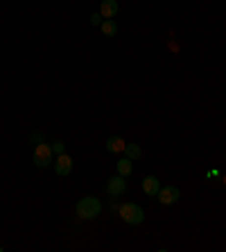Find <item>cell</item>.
Wrapping results in <instances>:
<instances>
[{"label":"cell","instance_id":"obj_9","mask_svg":"<svg viewBox=\"0 0 226 252\" xmlns=\"http://www.w3.org/2000/svg\"><path fill=\"white\" fill-rule=\"evenodd\" d=\"M100 14L104 18H113L118 14V2L116 0H102L100 2Z\"/></svg>","mask_w":226,"mask_h":252},{"label":"cell","instance_id":"obj_10","mask_svg":"<svg viewBox=\"0 0 226 252\" xmlns=\"http://www.w3.org/2000/svg\"><path fill=\"white\" fill-rule=\"evenodd\" d=\"M100 28H102V34L104 36H116L118 34V25H116L113 18H104V23L100 25Z\"/></svg>","mask_w":226,"mask_h":252},{"label":"cell","instance_id":"obj_13","mask_svg":"<svg viewBox=\"0 0 226 252\" xmlns=\"http://www.w3.org/2000/svg\"><path fill=\"white\" fill-rule=\"evenodd\" d=\"M64 150H66V146L61 143V141H54L52 143V153L54 155H64Z\"/></svg>","mask_w":226,"mask_h":252},{"label":"cell","instance_id":"obj_1","mask_svg":"<svg viewBox=\"0 0 226 252\" xmlns=\"http://www.w3.org/2000/svg\"><path fill=\"white\" fill-rule=\"evenodd\" d=\"M100 211H102V205H100V200L93 198V195H86V198H81L79 202H77V216L84 218V220L98 218Z\"/></svg>","mask_w":226,"mask_h":252},{"label":"cell","instance_id":"obj_12","mask_svg":"<svg viewBox=\"0 0 226 252\" xmlns=\"http://www.w3.org/2000/svg\"><path fill=\"white\" fill-rule=\"evenodd\" d=\"M125 155H127L129 159H140L143 157V150H140V146L138 143H127V146H125Z\"/></svg>","mask_w":226,"mask_h":252},{"label":"cell","instance_id":"obj_7","mask_svg":"<svg viewBox=\"0 0 226 252\" xmlns=\"http://www.w3.org/2000/svg\"><path fill=\"white\" fill-rule=\"evenodd\" d=\"M125 139L122 136H118V134H113V136H109L106 139V150H109L111 155H120V153H125Z\"/></svg>","mask_w":226,"mask_h":252},{"label":"cell","instance_id":"obj_6","mask_svg":"<svg viewBox=\"0 0 226 252\" xmlns=\"http://www.w3.org/2000/svg\"><path fill=\"white\" fill-rule=\"evenodd\" d=\"M179 189L176 187H161L158 191V200H161V205H174L176 200H179Z\"/></svg>","mask_w":226,"mask_h":252},{"label":"cell","instance_id":"obj_2","mask_svg":"<svg viewBox=\"0 0 226 252\" xmlns=\"http://www.w3.org/2000/svg\"><path fill=\"white\" fill-rule=\"evenodd\" d=\"M120 218L129 225H140L145 220V211L140 205H133V202H127V205H120Z\"/></svg>","mask_w":226,"mask_h":252},{"label":"cell","instance_id":"obj_8","mask_svg":"<svg viewBox=\"0 0 226 252\" xmlns=\"http://www.w3.org/2000/svg\"><path fill=\"white\" fill-rule=\"evenodd\" d=\"M143 191H145L147 195H158V191H161V182H158V177L147 175L145 180H143Z\"/></svg>","mask_w":226,"mask_h":252},{"label":"cell","instance_id":"obj_15","mask_svg":"<svg viewBox=\"0 0 226 252\" xmlns=\"http://www.w3.org/2000/svg\"><path fill=\"white\" fill-rule=\"evenodd\" d=\"M224 159H226V155H224Z\"/></svg>","mask_w":226,"mask_h":252},{"label":"cell","instance_id":"obj_11","mask_svg":"<svg viewBox=\"0 0 226 252\" xmlns=\"http://www.w3.org/2000/svg\"><path fill=\"white\" fill-rule=\"evenodd\" d=\"M118 175H122V177H129L131 175V170H133V164H131V159H120V161H118Z\"/></svg>","mask_w":226,"mask_h":252},{"label":"cell","instance_id":"obj_4","mask_svg":"<svg viewBox=\"0 0 226 252\" xmlns=\"http://www.w3.org/2000/svg\"><path fill=\"white\" fill-rule=\"evenodd\" d=\"M125 191H127V182H125V177L122 175L111 177L109 184H106V193H109L111 198H120V195H125Z\"/></svg>","mask_w":226,"mask_h":252},{"label":"cell","instance_id":"obj_5","mask_svg":"<svg viewBox=\"0 0 226 252\" xmlns=\"http://www.w3.org/2000/svg\"><path fill=\"white\" fill-rule=\"evenodd\" d=\"M54 170H57V175H70L73 173V157L68 155H57V161H54Z\"/></svg>","mask_w":226,"mask_h":252},{"label":"cell","instance_id":"obj_3","mask_svg":"<svg viewBox=\"0 0 226 252\" xmlns=\"http://www.w3.org/2000/svg\"><path fill=\"white\" fill-rule=\"evenodd\" d=\"M52 157H54L52 146H46L43 141L34 148V166H39V168H48L52 164Z\"/></svg>","mask_w":226,"mask_h":252},{"label":"cell","instance_id":"obj_14","mask_svg":"<svg viewBox=\"0 0 226 252\" xmlns=\"http://www.w3.org/2000/svg\"><path fill=\"white\" fill-rule=\"evenodd\" d=\"M104 23V16H102V14H93V16H91V25H102Z\"/></svg>","mask_w":226,"mask_h":252}]
</instances>
